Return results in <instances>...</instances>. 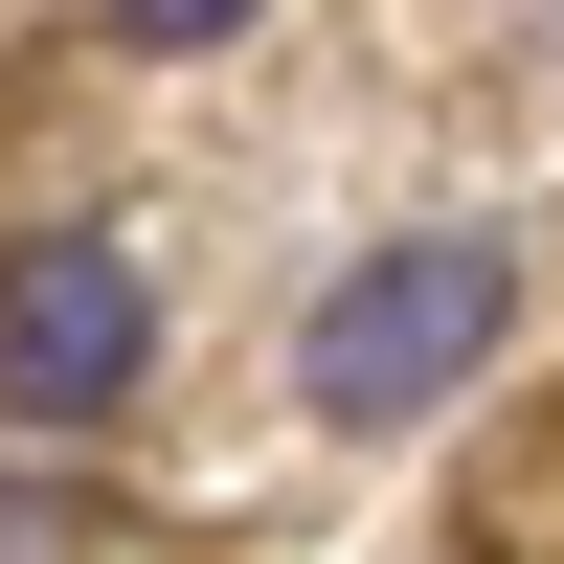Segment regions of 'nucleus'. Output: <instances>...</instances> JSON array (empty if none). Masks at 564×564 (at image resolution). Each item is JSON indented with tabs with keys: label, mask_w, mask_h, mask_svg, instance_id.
Masks as SVG:
<instances>
[{
	"label": "nucleus",
	"mask_w": 564,
	"mask_h": 564,
	"mask_svg": "<svg viewBox=\"0 0 564 564\" xmlns=\"http://www.w3.org/2000/svg\"><path fill=\"white\" fill-rule=\"evenodd\" d=\"M520 339V271L475 249V226H406V249H361L339 294H316V339H294V384L339 406V430H430L475 361Z\"/></svg>",
	"instance_id": "obj_1"
},
{
	"label": "nucleus",
	"mask_w": 564,
	"mask_h": 564,
	"mask_svg": "<svg viewBox=\"0 0 564 564\" xmlns=\"http://www.w3.org/2000/svg\"><path fill=\"white\" fill-rule=\"evenodd\" d=\"M90 23H113V45H159V68H181V45H249L271 0H90Z\"/></svg>",
	"instance_id": "obj_3"
},
{
	"label": "nucleus",
	"mask_w": 564,
	"mask_h": 564,
	"mask_svg": "<svg viewBox=\"0 0 564 564\" xmlns=\"http://www.w3.org/2000/svg\"><path fill=\"white\" fill-rule=\"evenodd\" d=\"M135 361H159V294H135V249H90V226H23V249H0V406H23V430H90V406H135Z\"/></svg>",
	"instance_id": "obj_2"
}]
</instances>
